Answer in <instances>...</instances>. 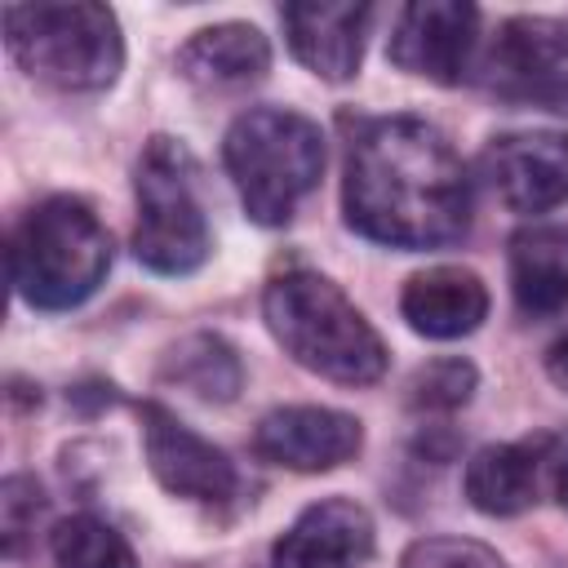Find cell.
Segmentation results:
<instances>
[{"label": "cell", "instance_id": "cell-1", "mask_svg": "<svg viewBox=\"0 0 568 568\" xmlns=\"http://www.w3.org/2000/svg\"><path fill=\"white\" fill-rule=\"evenodd\" d=\"M342 217L386 248H444L470 231V178L453 142L422 115L342 111Z\"/></svg>", "mask_w": 568, "mask_h": 568}, {"label": "cell", "instance_id": "cell-2", "mask_svg": "<svg viewBox=\"0 0 568 568\" xmlns=\"http://www.w3.org/2000/svg\"><path fill=\"white\" fill-rule=\"evenodd\" d=\"M262 320L293 364L337 386H373L386 373L382 333L328 275L311 266H288L266 280Z\"/></svg>", "mask_w": 568, "mask_h": 568}, {"label": "cell", "instance_id": "cell-3", "mask_svg": "<svg viewBox=\"0 0 568 568\" xmlns=\"http://www.w3.org/2000/svg\"><path fill=\"white\" fill-rule=\"evenodd\" d=\"M111 271V231L80 195L31 204L9 231V284L31 311H71Z\"/></svg>", "mask_w": 568, "mask_h": 568}, {"label": "cell", "instance_id": "cell-4", "mask_svg": "<svg viewBox=\"0 0 568 568\" xmlns=\"http://www.w3.org/2000/svg\"><path fill=\"white\" fill-rule=\"evenodd\" d=\"M222 164L257 226H284L320 186L324 133L288 106H248L222 138Z\"/></svg>", "mask_w": 568, "mask_h": 568}, {"label": "cell", "instance_id": "cell-5", "mask_svg": "<svg viewBox=\"0 0 568 568\" xmlns=\"http://www.w3.org/2000/svg\"><path fill=\"white\" fill-rule=\"evenodd\" d=\"M9 58L62 93L111 89L124 67V36L106 4H4Z\"/></svg>", "mask_w": 568, "mask_h": 568}, {"label": "cell", "instance_id": "cell-6", "mask_svg": "<svg viewBox=\"0 0 568 568\" xmlns=\"http://www.w3.org/2000/svg\"><path fill=\"white\" fill-rule=\"evenodd\" d=\"M138 195V226H133V257L155 275H191L209 262L213 235L195 186V160L191 151L155 133L146 138L133 173Z\"/></svg>", "mask_w": 568, "mask_h": 568}, {"label": "cell", "instance_id": "cell-7", "mask_svg": "<svg viewBox=\"0 0 568 568\" xmlns=\"http://www.w3.org/2000/svg\"><path fill=\"white\" fill-rule=\"evenodd\" d=\"M484 84L506 102L568 115V18H506L484 58Z\"/></svg>", "mask_w": 568, "mask_h": 568}, {"label": "cell", "instance_id": "cell-8", "mask_svg": "<svg viewBox=\"0 0 568 568\" xmlns=\"http://www.w3.org/2000/svg\"><path fill=\"white\" fill-rule=\"evenodd\" d=\"M138 422H142L146 466L164 493L186 497V501H213V506L235 497V488H240L235 462L217 444L195 435L178 413H169L155 399H142Z\"/></svg>", "mask_w": 568, "mask_h": 568}, {"label": "cell", "instance_id": "cell-9", "mask_svg": "<svg viewBox=\"0 0 568 568\" xmlns=\"http://www.w3.org/2000/svg\"><path fill=\"white\" fill-rule=\"evenodd\" d=\"M479 44V9L462 0H413L399 9L386 58L422 80L462 84Z\"/></svg>", "mask_w": 568, "mask_h": 568}, {"label": "cell", "instance_id": "cell-10", "mask_svg": "<svg viewBox=\"0 0 568 568\" xmlns=\"http://www.w3.org/2000/svg\"><path fill=\"white\" fill-rule=\"evenodd\" d=\"M479 173L510 213L524 217L550 213L568 200V133L555 129L501 133L484 146Z\"/></svg>", "mask_w": 568, "mask_h": 568}, {"label": "cell", "instance_id": "cell-11", "mask_svg": "<svg viewBox=\"0 0 568 568\" xmlns=\"http://www.w3.org/2000/svg\"><path fill=\"white\" fill-rule=\"evenodd\" d=\"M359 448H364L359 417H351L342 408H320V404L271 408L253 430V453L262 462L302 470V475L346 466V462H355Z\"/></svg>", "mask_w": 568, "mask_h": 568}, {"label": "cell", "instance_id": "cell-12", "mask_svg": "<svg viewBox=\"0 0 568 568\" xmlns=\"http://www.w3.org/2000/svg\"><path fill=\"white\" fill-rule=\"evenodd\" d=\"M373 515L351 497L311 501L271 546V568H364L373 559Z\"/></svg>", "mask_w": 568, "mask_h": 568}, {"label": "cell", "instance_id": "cell-13", "mask_svg": "<svg viewBox=\"0 0 568 568\" xmlns=\"http://www.w3.org/2000/svg\"><path fill=\"white\" fill-rule=\"evenodd\" d=\"M280 22H284V36H288V49L293 58L328 80V84H342L359 71V58H364V36L373 27V4H337V0H297V4H284L280 9Z\"/></svg>", "mask_w": 568, "mask_h": 568}, {"label": "cell", "instance_id": "cell-14", "mask_svg": "<svg viewBox=\"0 0 568 568\" xmlns=\"http://www.w3.org/2000/svg\"><path fill=\"white\" fill-rule=\"evenodd\" d=\"M550 435L537 439H519V444H484L470 462H466V497L479 515L493 519H510L524 515L537 501L541 475L550 466Z\"/></svg>", "mask_w": 568, "mask_h": 568}, {"label": "cell", "instance_id": "cell-15", "mask_svg": "<svg viewBox=\"0 0 568 568\" xmlns=\"http://www.w3.org/2000/svg\"><path fill=\"white\" fill-rule=\"evenodd\" d=\"M399 315L408 320L413 333L435 337V342H453V337H466L484 324L488 288L466 266H430V271L408 275L404 293H399Z\"/></svg>", "mask_w": 568, "mask_h": 568}, {"label": "cell", "instance_id": "cell-16", "mask_svg": "<svg viewBox=\"0 0 568 568\" xmlns=\"http://www.w3.org/2000/svg\"><path fill=\"white\" fill-rule=\"evenodd\" d=\"M178 71L209 93L244 89L271 71V44L253 22H213L191 31V40L178 49Z\"/></svg>", "mask_w": 568, "mask_h": 568}, {"label": "cell", "instance_id": "cell-17", "mask_svg": "<svg viewBox=\"0 0 568 568\" xmlns=\"http://www.w3.org/2000/svg\"><path fill=\"white\" fill-rule=\"evenodd\" d=\"M510 297L524 320H555L568 306V226H524L510 235Z\"/></svg>", "mask_w": 568, "mask_h": 568}, {"label": "cell", "instance_id": "cell-18", "mask_svg": "<svg viewBox=\"0 0 568 568\" xmlns=\"http://www.w3.org/2000/svg\"><path fill=\"white\" fill-rule=\"evenodd\" d=\"M164 377L186 386L204 404H231L244 386L240 351L217 333H191L164 355Z\"/></svg>", "mask_w": 568, "mask_h": 568}, {"label": "cell", "instance_id": "cell-19", "mask_svg": "<svg viewBox=\"0 0 568 568\" xmlns=\"http://www.w3.org/2000/svg\"><path fill=\"white\" fill-rule=\"evenodd\" d=\"M53 568H138L133 546L98 515H71L49 537Z\"/></svg>", "mask_w": 568, "mask_h": 568}, {"label": "cell", "instance_id": "cell-20", "mask_svg": "<svg viewBox=\"0 0 568 568\" xmlns=\"http://www.w3.org/2000/svg\"><path fill=\"white\" fill-rule=\"evenodd\" d=\"M475 386H479L475 364L462 359V355H444V359L422 364L408 377V408H417V413H453L475 395Z\"/></svg>", "mask_w": 568, "mask_h": 568}, {"label": "cell", "instance_id": "cell-21", "mask_svg": "<svg viewBox=\"0 0 568 568\" xmlns=\"http://www.w3.org/2000/svg\"><path fill=\"white\" fill-rule=\"evenodd\" d=\"M399 568H506V559L475 537H422L399 555Z\"/></svg>", "mask_w": 568, "mask_h": 568}, {"label": "cell", "instance_id": "cell-22", "mask_svg": "<svg viewBox=\"0 0 568 568\" xmlns=\"http://www.w3.org/2000/svg\"><path fill=\"white\" fill-rule=\"evenodd\" d=\"M44 515V488L31 475H9L0 484V541L4 555H18L27 532H36V519Z\"/></svg>", "mask_w": 568, "mask_h": 568}, {"label": "cell", "instance_id": "cell-23", "mask_svg": "<svg viewBox=\"0 0 568 568\" xmlns=\"http://www.w3.org/2000/svg\"><path fill=\"white\" fill-rule=\"evenodd\" d=\"M546 373H550V382H555L559 390H568V333L546 351Z\"/></svg>", "mask_w": 568, "mask_h": 568}, {"label": "cell", "instance_id": "cell-24", "mask_svg": "<svg viewBox=\"0 0 568 568\" xmlns=\"http://www.w3.org/2000/svg\"><path fill=\"white\" fill-rule=\"evenodd\" d=\"M555 497L568 510V462H559V470H555Z\"/></svg>", "mask_w": 568, "mask_h": 568}]
</instances>
